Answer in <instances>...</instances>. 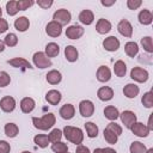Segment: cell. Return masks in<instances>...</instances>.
<instances>
[{
	"instance_id": "cell-55",
	"label": "cell",
	"mask_w": 153,
	"mask_h": 153,
	"mask_svg": "<svg viewBox=\"0 0 153 153\" xmlns=\"http://www.w3.org/2000/svg\"><path fill=\"white\" fill-rule=\"evenodd\" d=\"M146 153H153V148H148V149L146 151Z\"/></svg>"
},
{
	"instance_id": "cell-23",
	"label": "cell",
	"mask_w": 153,
	"mask_h": 153,
	"mask_svg": "<svg viewBox=\"0 0 153 153\" xmlns=\"http://www.w3.org/2000/svg\"><path fill=\"white\" fill-rule=\"evenodd\" d=\"M61 92L57 90H49L45 94V100L50 104V105H57L61 102Z\"/></svg>"
},
{
	"instance_id": "cell-35",
	"label": "cell",
	"mask_w": 153,
	"mask_h": 153,
	"mask_svg": "<svg viewBox=\"0 0 153 153\" xmlns=\"http://www.w3.org/2000/svg\"><path fill=\"white\" fill-rule=\"evenodd\" d=\"M141 103H142V105L145 108L151 109L153 106V92L148 91V92L143 93V96L141 97Z\"/></svg>"
},
{
	"instance_id": "cell-29",
	"label": "cell",
	"mask_w": 153,
	"mask_h": 153,
	"mask_svg": "<svg viewBox=\"0 0 153 153\" xmlns=\"http://www.w3.org/2000/svg\"><path fill=\"white\" fill-rule=\"evenodd\" d=\"M44 54L50 59V57H55L60 54V47L57 43L55 42H50L45 45V50H44Z\"/></svg>"
},
{
	"instance_id": "cell-17",
	"label": "cell",
	"mask_w": 153,
	"mask_h": 153,
	"mask_svg": "<svg viewBox=\"0 0 153 153\" xmlns=\"http://www.w3.org/2000/svg\"><path fill=\"white\" fill-rule=\"evenodd\" d=\"M111 23L105 19V18H100L98 19V22L96 23V31L99 33V35H105V33H109L111 31Z\"/></svg>"
},
{
	"instance_id": "cell-1",
	"label": "cell",
	"mask_w": 153,
	"mask_h": 153,
	"mask_svg": "<svg viewBox=\"0 0 153 153\" xmlns=\"http://www.w3.org/2000/svg\"><path fill=\"white\" fill-rule=\"evenodd\" d=\"M56 117L53 112H47L42 117H32V124L38 130H49L54 127Z\"/></svg>"
},
{
	"instance_id": "cell-38",
	"label": "cell",
	"mask_w": 153,
	"mask_h": 153,
	"mask_svg": "<svg viewBox=\"0 0 153 153\" xmlns=\"http://www.w3.org/2000/svg\"><path fill=\"white\" fill-rule=\"evenodd\" d=\"M62 136H63V134H62V130H61V129H59V128H55V129H53V130H51V131L48 134L49 141H50L51 143H54V142H57V141H61Z\"/></svg>"
},
{
	"instance_id": "cell-28",
	"label": "cell",
	"mask_w": 153,
	"mask_h": 153,
	"mask_svg": "<svg viewBox=\"0 0 153 153\" xmlns=\"http://www.w3.org/2000/svg\"><path fill=\"white\" fill-rule=\"evenodd\" d=\"M104 116H105V118H108V120H110L112 122V121H116L120 117V111H118V109L116 106L108 105L104 109Z\"/></svg>"
},
{
	"instance_id": "cell-33",
	"label": "cell",
	"mask_w": 153,
	"mask_h": 153,
	"mask_svg": "<svg viewBox=\"0 0 153 153\" xmlns=\"http://www.w3.org/2000/svg\"><path fill=\"white\" fill-rule=\"evenodd\" d=\"M33 142H35L38 147L45 148V147H48V145H49L50 141H49L48 135H45V134H37V135L33 136Z\"/></svg>"
},
{
	"instance_id": "cell-7",
	"label": "cell",
	"mask_w": 153,
	"mask_h": 153,
	"mask_svg": "<svg viewBox=\"0 0 153 153\" xmlns=\"http://www.w3.org/2000/svg\"><path fill=\"white\" fill-rule=\"evenodd\" d=\"M120 118H121V122L124 124V127H126L127 129H130L131 126H133L135 122H137L136 115H135L133 111H130V110H124L123 112H121V114H120Z\"/></svg>"
},
{
	"instance_id": "cell-10",
	"label": "cell",
	"mask_w": 153,
	"mask_h": 153,
	"mask_svg": "<svg viewBox=\"0 0 153 153\" xmlns=\"http://www.w3.org/2000/svg\"><path fill=\"white\" fill-rule=\"evenodd\" d=\"M0 109L4 112H12L16 109V99L11 96H5L0 99Z\"/></svg>"
},
{
	"instance_id": "cell-36",
	"label": "cell",
	"mask_w": 153,
	"mask_h": 153,
	"mask_svg": "<svg viewBox=\"0 0 153 153\" xmlns=\"http://www.w3.org/2000/svg\"><path fill=\"white\" fill-rule=\"evenodd\" d=\"M6 12H7V14L11 16V17L16 16V14L19 12L18 5H17V1H16V0H10V1L6 2Z\"/></svg>"
},
{
	"instance_id": "cell-5",
	"label": "cell",
	"mask_w": 153,
	"mask_h": 153,
	"mask_svg": "<svg viewBox=\"0 0 153 153\" xmlns=\"http://www.w3.org/2000/svg\"><path fill=\"white\" fill-rule=\"evenodd\" d=\"M53 20L56 22V23H59L61 26H63V25H67L72 20V14H71V12L68 10L60 8V10H57V11L54 12Z\"/></svg>"
},
{
	"instance_id": "cell-32",
	"label": "cell",
	"mask_w": 153,
	"mask_h": 153,
	"mask_svg": "<svg viewBox=\"0 0 153 153\" xmlns=\"http://www.w3.org/2000/svg\"><path fill=\"white\" fill-rule=\"evenodd\" d=\"M85 130H86V135L90 137V139H94L98 136V127L96 123L93 122H86L85 123Z\"/></svg>"
},
{
	"instance_id": "cell-47",
	"label": "cell",
	"mask_w": 153,
	"mask_h": 153,
	"mask_svg": "<svg viewBox=\"0 0 153 153\" xmlns=\"http://www.w3.org/2000/svg\"><path fill=\"white\" fill-rule=\"evenodd\" d=\"M11 152V146L7 141L0 140V153H10Z\"/></svg>"
},
{
	"instance_id": "cell-52",
	"label": "cell",
	"mask_w": 153,
	"mask_h": 153,
	"mask_svg": "<svg viewBox=\"0 0 153 153\" xmlns=\"http://www.w3.org/2000/svg\"><path fill=\"white\" fill-rule=\"evenodd\" d=\"M147 128H148L149 130H153V124H152V114H151V116L148 117V123H147Z\"/></svg>"
},
{
	"instance_id": "cell-14",
	"label": "cell",
	"mask_w": 153,
	"mask_h": 153,
	"mask_svg": "<svg viewBox=\"0 0 153 153\" xmlns=\"http://www.w3.org/2000/svg\"><path fill=\"white\" fill-rule=\"evenodd\" d=\"M7 63L14 68H20V69H32L33 68L32 65L24 57H13V59L8 60Z\"/></svg>"
},
{
	"instance_id": "cell-30",
	"label": "cell",
	"mask_w": 153,
	"mask_h": 153,
	"mask_svg": "<svg viewBox=\"0 0 153 153\" xmlns=\"http://www.w3.org/2000/svg\"><path fill=\"white\" fill-rule=\"evenodd\" d=\"M4 130H5V135L8 136V137H11V139L16 137V136L18 135V133H19V128H18V126H17L16 123H13V122H8V123H6Z\"/></svg>"
},
{
	"instance_id": "cell-56",
	"label": "cell",
	"mask_w": 153,
	"mask_h": 153,
	"mask_svg": "<svg viewBox=\"0 0 153 153\" xmlns=\"http://www.w3.org/2000/svg\"><path fill=\"white\" fill-rule=\"evenodd\" d=\"M1 16H2V10H1V7H0V18H1Z\"/></svg>"
},
{
	"instance_id": "cell-57",
	"label": "cell",
	"mask_w": 153,
	"mask_h": 153,
	"mask_svg": "<svg viewBox=\"0 0 153 153\" xmlns=\"http://www.w3.org/2000/svg\"><path fill=\"white\" fill-rule=\"evenodd\" d=\"M22 153H31V152H30V151H23Z\"/></svg>"
},
{
	"instance_id": "cell-41",
	"label": "cell",
	"mask_w": 153,
	"mask_h": 153,
	"mask_svg": "<svg viewBox=\"0 0 153 153\" xmlns=\"http://www.w3.org/2000/svg\"><path fill=\"white\" fill-rule=\"evenodd\" d=\"M103 135H104L105 141H106L108 143H110V145H115V143L117 142V140H118V136H117V135H115L114 133H111L110 130H108L106 128L104 129Z\"/></svg>"
},
{
	"instance_id": "cell-49",
	"label": "cell",
	"mask_w": 153,
	"mask_h": 153,
	"mask_svg": "<svg viewBox=\"0 0 153 153\" xmlns=\"http://www.w3.org/2000/svg\"><path fill=\"white\" fill-rule=\"evenodd\" d=\"M75 153H91V151H90V148L87 146H85V145L81 143V145H78L76 146Z\"/></svg>"
},
{
	"instance_id": "cell-46",
	"label": "cell",
	"mask_w": 153,
	"mask_h": 153,
	"mask_svg": "<svg viewBox=\"0 0 153 153\" xmlns=\"http://www.w3.org/2000/svg\"><path fill=\"white\" fill-rule=\"evenodd\" d=\"M35 4H37L41 8L47 10V8H49V7H51V6H53L54 1H53V0H38V1H36Z\"/></svg>"
},
{
	"instance_id": "cell-11",
	"label": "cell",
	"mask_w": 153,
	"mask_h": 153,
	"mask_svg": "<svg viewBox=\"0 0 153 153\" xmlns=\"http://www.w3.org/2000/svg\"><path fill=\"white\" fill-rule=\"evenodd\" d=\"M103 48H104L106 51H110V53L117 51L118 48H120V41H118V38L115 37V36H109V37H106V38L103 41Z\"/></svg>"
},
{
	"instance_id": "cell-15",
	"label": "cell",
	"mask_w": 153,
	"mask_h": 153,
	"mask_svg": "<svg viewBox=\"0 0 153 153\" xmlns=\"http://www.w3.org/2000/svg\"><path fill=\"white\" fill-rule=\"evenodd\" d=\"M96 78L99 82H108L111 79V71L106 66H99L96 73Z\"/></svg>"
},
{
	"instance_id": "cell-4",
	"label": "cell",
	"mask_w": 153,
	"mask_h": 153,
	"mask_svg": "<svg viewBox=\"0 0 153 153\" xmlns=\"http://www.w3.org/2000/svg\"><path fill=\"white\" fill-rule=\"evenodd\" d=\"M130 78H131L134 81H136V82L143 84V82H146V81L148 80L149 73H148L147 69L136 66V67H133V68H131V71H130Z\"/></svg>"
},
{
	"instance_id": "cell-43",
	"label": "cell",
	"mask_w": 153,
	"mask_h": 153,
	"mask_svg": "<svg viewBox=\"0 0 153 153\" xmlns=\"http://www.w3.org/2000/svg\"><path fill=\"white\" fill-rule=\"evenodd\" d=\"M33 4H35V1H32V0H18V1H17L18 10H19V11L29 10Z\"/></svg>"
},
{
	"instance_id": "cell-40",
	"label": "cell",
	"mask_w": 153,
	"mask_h": 153,
	"mask_svg": "<svg viewBox=\"0 0 153 153\" xmlns=\"http://www.w3.org/2000/svg\"><path fill=\"white\" fill-rule=\"evenodd\" d=\"M141 45L145 51H147L148 54L153 53V44H152V37L151 36H146L141 38Z\"/></svg>"
},
{
	"instance_id": "cell-9",
	"label": "cell",
	"mask_w": 153,
	"mask_h": 153,
	"mask_svg": "<svg viewBox=\"0 0 153 153\" xmlns=\"http://www.w3.org/2000/svg\"><path fill=\"white\" fill-rule=\"evenodd\" d=\"M85 32V29L80 25H71L66 29V37L69 39H79Z\"/></svg>"
},
{
	"instance_id": "cell-54",
	"label": "cell",
	"mask_w": 153,
	"mask_h": 153,
	"mask_svg": "<svg viewBox=\"0 0 153 153\" xmlns=\"http://www.w3.org/2000/svg\"><path fill=\"white\" fill-rule=\"evenodd\" d=\"M93 153H103V151H102V148H94V151H93Z\"/></svg>"
},
{
	"instance_id": "cell-21",
	"label": "cell",
	"mask_w": 153,
	"mask_h": 153,
	"mask_svg": "<svg viewBox=\"0 0 153 153\" xmlns=\"http://www.w3.org/2000/svg\"><path fill=\"white\" fill-rule=\"evenodd\" d=\"M45 79H47V82L48 84H50V85H57L62 80V74L57 69H51V71H49L47 73Z\"/></svg>"
},
{
	"instance_id": "cell-48",
	"label": "cell",
	"mask_w": 153,
	"mask_h": 153,
	"mask_svg": "<svg viewBox=\"0 0 153 153\" xmlns=\"http://www.w3.org/2000/svg\"><path fill=\"white\" fill-rule=\"evenodd\" d=\"M7 30H8V22L1 17L0 18V33L6 32Z\"/></svg>"
},
{
	"instance_id": "cell-25",
	"label": "cell",
	"mask_w": 153,
	"mask_h": 153,
	"mask_svg": "<svg viewBox=\"0 0 153 153\" xmlns=\"http://www.w3.org/2000/svg\"><path fill=\"white\" fill-rule=\"evenodd\" d=\"M139 92H140L139 86H137L136 84H133V82L127 84V85L123 87V94H124L127 98H129V99L135 98V97L139 94Z\"/></svg>"
},
{
	"instance_id": "cell-16",
	"label": "cell",
	"mask_w": 153,
	"mask_h": 153,
	"mask_svg": "<svg viewBox=\"0 0 153 153\" xmlns=\"http://www.w3.org/2000/svg\"><path fill=\"white\" fill-rule=\"evenodd\" d=\"M97 97L102 102H109L114 98V90L109 86H102L97 91Z\"/></svg>"
},
{
	"instance_id": "cell-8",
	"label": "cell",
	"mask_w": 153,
	"mask_h": 153,
	"mask_svg": "<svg viewBox=\"0 0 153 153\" xmlns=\"http://www.w3.org/2000/svg\"><path fill=\"white\" fill-rule=\"evenodd\" d=\"M117 31L123 37H127V38H130L133 36V26L128 19L120 20V23L117 24Z\"/></svg>"
},
{
	"instance_id": "cell-3",
	"label": "cell",
	"mask_w": 153,
	"mask_h": 153,
	"mask_svg": "<svg viewBox=\"0 0 153 153\" xmlns=\"http://www.w3.org/2000/svg\"><path fill=\"white\" fill-rule=\"evenodd\" d=\"M32 62H33L35 67H37L39 69H44V68H48V67L53 66V62L50 61V59L43 51L35 53L33 56H32Z\"/></svg>"
},
{
	"instance_id": "cell-45",
	"label": "cell",
	"mask_w": 153,
	"mask_h": 153,
	"mask_svg": "<svg viewBox=\"0 0 153 153\" xmlns=\"http://www.w3.org/2000/svg\"><path fill=\"white\" fill-rule=\"evenodd\" d=\"M141 5H142V1L141 0H127V7L129 10H131V11L137 10Z\"/></svg>"
},
{
	"instance_id": "cell-42",
	"label": "cell",
	"mask_w": 153,
	"mask_h": 153,
	"mask_svg": "<svg viewBox=\"0 0 153 153\" xmlns=\"http://www.w3.org/2000/svg\"><path fill=\"white\" fill-rule=\"evenodd\" d=\"M106 129L110 130L111 133H114V134L117 135V136H120V135L122 134V127H121L118 123H116L115 121L110 122V123L106 126Z\"/></svg>"
},
{
	"instance_id": "cell-22",
	"label": "cell",
	"mask_w": 153,
	"mask_h": 153,
	"mask_svg": "<svg viewBox=\"0 0 153 153\" xmlns=\"http://www.w3.org/2000/svg\"><path fill=\"white\" fill-rule=\"evenodd\" d=\"M79 22L84 25H91L94 20V14L91 10H82L80 13H79V17H78Z\"/></svg>"
},
{
	"instance_id": "cell-53",
	"label": "cell",
	"mask_w": 153,
	"mask_h": 153,
	"mask_svg": "<svg viewBox=\"0 0 153 153\" xmlns=\"http://www.w3.org/2000/svg\"><path fill=\"white\" fill-rule=\"evenodd\" d=\"M5 47H6V45H5L4 41H1V39H0V53H2V51L5 50Z\"/></svg>"
},
{
	"instance_id": "cell-31",
	"label": "cell",
	"mask_w": 153,
	"mask_h": 153,
	"mask_svg": "<svg viewBox=\"0 0 153 153\" xmlns=\"http://www.w3.org/2000/svg\"><path fill=\"white\" fill-rule=\"evenodd\" d=\"M114 73L118 76V78H123L127 73V65L124 63V61L122 60H117L114 65Z\"/></svg>"
},
{
	"instance_id": "cell-51",
	"label": "cell",
	"mask_w": 153,
	"mask_h": 153,
	"mask_svg": "<svg viewBox=\"0 0 153 153\" xmlns=\"http://www.w3.org/2000/svg\"><path fill=\"white\" fill-rule=\"evenodd\" d=\"M102 151H103V153H117L114 148H111V147H105V148H102Z\"/></svg>"
},
{
	"instance_id": "cell-6",
	"label": "cell",
	"mask_w": 153,
	"mask_h": 153,
	"mask_svg": "<svg viewBox=\"0 0 153 153\" xmlns=\"http://www.w3.org/2000/svg\"><path fill=\"white\" fill-rule=\"evenodd\" d=\"M79 112L82 117H91L94 112V104L90 99H84L79 103Z\"/></svg>"
},
{
	"instance_id": "cell-18",
	"label": "cell",
	"mask_w": 153,
	"mask_h": 153,
	"mask_svg": "<svg viewBox=\"0 0 153 153\" xmlns=\"http://www.w3.org/2000/svg\"><path fill=\"white\" fill-rule=\"evenodd\" d=\"M36 108V102L31 97H25L20 100V110L24 114H30Z\"/></svg>"
},
{
	"instance_id": "cell-27",
	"label": "cell",
	"mask_w": 153,
	"mask_h": 153,
	"mask_svg": "<svg viewBox=\"0 0 153 153\" xmlns=\"http://www.w3.org/2000/svg\"><path fill=\"white\" fill-rule=\"evenodd\" d=\"M124 53L129 56V57H135L139 54V44L136 42L129 41L124 44Z\"/></svg>"
},
{
	"instance_id": "cell-39",
	"label": "cell",
	"mask_w": 153,
	"mask_h": 153,
	"mask_svg": "<svg viewBox=\"0 0 153 153\" xmlns=\"http://www.w3.org/2000/svg\"><path fill=\"white\" fill-rule=\"evenodd\" d=\"M4 43L7 47H16L18 44V37H17V35L13 33V32L7 33L5 36V38H4Z\"/></svg>"
},
{
	"instance_id": "cell-37",
	"label": "cell",
	"mask_w": 153,
	"mask_h": 153,
	"mask_svg": "<svg viewBox=\"0 0 153 153\" xmlns=\"http://www.w3.org/2000/svg\"><path fill=\"white\" fill-rule=\"evenodd\" d=\"M51 151L55 153H67L68 146H67V143H65L62 141H57V142L51 143Z\"/></svg>"
},
{
	"instance_id": "cell-19",
	"label": "cell",
	"mask_w": 153,
	"mask_h": 153,
	"mask_svg": "<svg viewBox=\"0 0 153 153\" xmlns=\"http://www.w3.org/2000/svg\"><path fill=\"white\" fill-rule=\"evenodd\" d=\"M59 114L63 120H72L75 115V108L73 104H65L60 108Z\"/></svg>"
},
{
	"instance_id": "cell-26",
	"label": "cell",
	"mask_w": 153,
	"mask_h": 153,
	"mask_svg": "<svg viewBox=\"0 0 153 153\" xmlns=\"http://www.w3.org/2000/svg\"><path fill=\"white\" fill-rule=\"evenodd\" d=\"M65 57L68 62H75L79 57V51L74 45H67L65 48Z\"/></svg>"
},
{
	"instance_id": "cell-44",
	"label": "cell",
	"mask_w": 153,
	"mask_h": 153,
	"mask_svg": "<svg viewBox=\"0 0 153 153\" xmlns=\"http://www.w3.org/2000/svg\"><path fill=\"white\" fill-rule=\"evenodd\" d=\"M11 82V76L7 72H0V87H6Z\"/></svg>"
},
{
	"instance_id": "cell-34",
	"label": "cell",
	"mask_w": 153,
	"mask_h": 153,
	"mask_svg": "<svg viewBox=\"0 0 153 153\" xmlns=\"http://www.w3.org/2000/svg\"><path fill=\"white\" fill-rule=\"evenodd\" d=\"M146 151H147V147L145 146V143L140 141H133L130 143V147H129L130 153H146Z\"/></svg>"
},
{
	"instance_id": "cell-2",
	"label": "cell",
	"mask_w": 153,
	"mask_h": 153,
	"mask_svg": "<svg viewBox=\"0 0 153 153\" xmlns=\"http://www.w3.org/2000/svg\"><path fill=\"white\" fill-rule=\"evenodd\" d=\"M63 136L72 143L74 145H81L84 141V133L80 128L78 127H72V126H66L62 130Z\"/></svg>"
},
{
	"instance_id": "cell-12",
	"label": "cell",
	"mask_w": 153,
	"mask_h": 153,
	"mask_svg": "<svg viewBox=\"0 0 153 153\" xmlns=\"http://www.w3.org/2000/svg\"><path fill=\"white\" fill-rule=\"evenodd\" d=\"M130 130L133 131L134 135H136V136H139V137H147L148 134L151 133V130L147 128V126L143 124L142 122H135V123L131 126Z\"/></svg>"
},
{
	"instance_id": "cell-24",
	"label": "cell",
	"mask_w": 153,
	"mask_h": 153,
	"mask_svg": "<svg viewBox=\"0 0 153 153\" xmlns=\"http://www.w3.org/2000/svg\"><path fill=\"white\" fill-rule=\"evenodd\" d=\"M137 19H139V23L140 24H142V25H149L153 22V14H152V12L149 10L143 8V10H141L139 12Z\"/></svg>"
},
{
	"instance_id": "cell-13",
	"label": "cell",
	"mask_w": 153,
	"mask_h": 153,
	"mask_svg": "<svg viewBox=\"0 0 153 153\" xmlns=\"http://www.w3.org/2000/svg\"><path fill=\"white\" fill-rule=\"evenodd\" d=\"M45 33L48 35V36H50V37H59V36H61V33H62V26L59 24V23H56V22H54V20H51V22H49L48 24H47V26H45Z\"/></svg>"
},
{
	"instance_id": "cell-20",
	"label": "cell",
	"mask_w": 153,
	"mask_h": 153,
	"mask_svg": "<svg viewBox=\"0 0 153 153\" xmlns=\"http://www.w3.org/2000/svg\"><path fill=\"white\" fill-rule=\"evenodd\" d=\"M13 25H14V29H16L17 31H19V32H25V31H27L29 27H30V20H29L27 17H24V16H23V17L17 18V19L14 20Z\"/></svg>"
},
{
	"instance_id": "cell-50",
	"label": "cell",
	"mask_w": 153,
	"mask_h": 153,
	"mask_svg": "<svg viewBox=\"0 0 153 153\" xmlns=\"http://www.w3.org/2000/svg\"><path fill=\"white\" fill-rule=\"evenodd\" d=\"M100 4L105 7H110V6L116 4V0H100Z\"/></svg>"
},
{
	"instance_id": "cell-58",
	"label": "cell",
	"mask_w": 153,
	"mask_h": 153,
	"mask_svg": "<svg viewBox=\"0 0 153 153\" xmlns=\"http://www.w3.org/2000/svg\"><path fill=\"white\" fill-rule=\"evenodd\" d=\"M67 153H68V152H67Z\"/></svg>"
}]
</instances>
